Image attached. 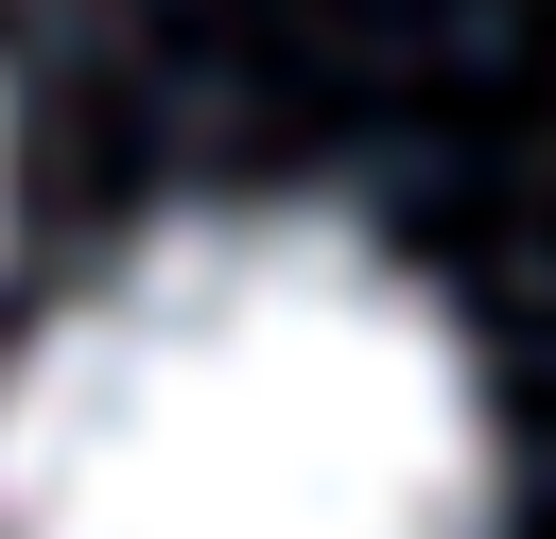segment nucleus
<instances>
[{
	"mask_svg": "<svg viewBox=\"0 0 556 539\" xmlns=\"http://www.w3.org/2000/svg\"><path fill=\"white\" fill-rule=\"evenodd\" d=\"M0 539H486L469 330L330 209H191L17 348Z\"/></svg>",
	"mask_w": 556,
	"mask_h": 539,
	"instance_id": "1",
	"label": "nucleus"
}]
</instances>
